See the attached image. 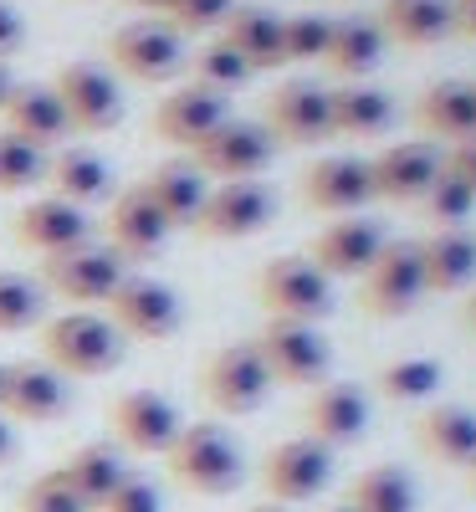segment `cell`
Instances as JSON below:
<instances>
[{
    "label": "cell",
    "mask_w": 476,
    "mask_h": 512,
    "mask_svg": "<svg viewBox=\"0 0 476 512\" xmlns=\"http://www.w3.org/2000/svg\"><path fill=\"white\" fill-rule=\"evenodd\" d=\"M11 88H16V82H11V72H6V62H0V108H6V98H11Z\"/></svg>",
    "instance_id": "50"
},
{
    "label": "cell",
    "mask_w": 476,
    "mask_h": 512,
    "mask_svg": "<svg viewBox=\"0 0 476 512\" xmlns=\"http://www.w3.org/2000/svg\"><path fill=\"white\" fill-rule=\"evenodd\" d=\"M139 190H144V200L159 210V216L169 221V231H175V226H195L200 205H205V195H210L205 175H200L195 164H185V159L154 164L149 175L139 180Z\"/></svg>",
    "instance_id": "25"
},
{
    "label": "cell",
    "mask_w": 476,
    "mask_h": 512,
    "mask_svg": "<svg viewBox=\"0 0 476 512\" xmlns=\"http://www.w3.org/2000/svg\"><path fill=\"white\" fill-rule=\"evenodd\" d=\"M108 57L118 72H128L134 82H169L185 72V41L169 21H128L123 31H113Z\"/></svg>",
    "instance_id": "10"
},
{
    "label": "cell",
    "mask_w": 476,
    "mask_h": 512,
    "mask_svg": "<svg viewBox=\"0 0 476 512\" xmlns=\"http://www.w3.org/2000/svg\"><path fill=\"white\" fill-rule=\"evenodd\" d=\"M328 16H287L282 21V57L287 62H323L328 52Z\"/></svg>",
    "instance_id": "41"
},
{
    "label": "cell",
    "mask_w": 476,
    "mask_h": 512,
    "mask_svg": "<svg viewBox=\"0 0 476 512\" xmlns=\"http://www.w3.org/2000/svg\"><path fill=\"white\" fill-rule=\"evenodd\" d=\"M328 123H333V139H374L395 123V103L369 82H349V88L328 93Z\"/></svg>",
    "instance_id": "33"
},
{
    "label": "cell",
    "mask_w": 476,
    "mask_h": 512,
    "mask_svg": "<svg viewBox=\"0 0 476 512\" xmlns=\"http://www.w3.org/2000/svg\"><path fill=\"white\" fill-rule=\"evenodd\" d=\"M441 379H446V369H441L436 359H425V354H400V359L379 364L374 390H379L384 400H395V405H420V400H430V395L441 390Z\"/></svg>",
    "instance_id": "35"
},
{
    "label": "cell",
    "mask_w": 476,
    "mask_h": 512,
    "mask_svg": "<svg viewBox=\"0 0 476 512\" xmlns=\"http://www.w3.org/2000/svg\"><path fill=\"white\" fill-rule=\"evenodd\" d=\"M302 205L308 210H323V216H349V210H364L374 200V185H369V159H354V154H328V159H313L302 169Z\"/></svg>",
    "instance_id": "18"
},
{
    "label": "cell",
    "mask_w": 476,
    "mask_h": 512,
    "mask_svg": "<svg viewBox=\"0 0 476 512\" xmlns=\"http://www.w3.org/2000/svg\"><path fill=\"white\" fill-rule=\"evenodd\" d=\"M384 251V231L374 221H359V216H343L333 226H323L313 241H308V262L333 282V277H364L374 267V256Z\"/></svg>",
    "instance_id": "20"
},
{
    "label": "cell",
    "mask_w": 476,
    "mask_h": 512,
    "mask_svg": "<svg viewBox=\"0 0 476 512\" xmlns=\"http://www.w3.org/2000/svg\"><path fill=\"white\" fill-rule=\"evenodd\" d=\"M466 472H471V492H476V461H471V466H466Z\"/></svg>",
    "instance_id": "52"
},
{
    "label": "cell",
    "mask_w": 476,
    "mask_h": 512,
    "mask_svg": "<svg viewBox=\"0 0 476 512\" xmlns=\"http://www.w3.org/2000/svg\"><path fill=\"white\" fill-rule=\"evenodd\" d=\"M57 477L67 482V492H72L82 507L98 512V507L118 492V482L128 477V461H123L118 446H108V441H88V446H77V451L57 466Z\"/></svg>",
    "instance_id": "26"
},
{
    "label": "cell",
    "mask_w": 476,
    "mask_h": 512,
    "mask_svg": "<svg viewBox=\"0 0 476 512\" xmlns=\"http://www.w3.org/2000/svg\"><path fill=\"white\" fill-rule=\"evenodd\" d=\"M134 6H139V11H164V16H169V6H175V0H134Z\"/></svg>",
    "instance_id": "51"
},
{
    "label": "cell",
    "mask_w": 476,
    "mask_h": 512,
    "mask_svg": "<svg viewBox=\"0 0 476 512\" xmlns=\"http://www.w3.org/2000/svg\"><path fill=\"white\" fill-rule=\"evenodd\" d=\"M21 41H26V21H21V11L11 6V0H0V62H6L11 52H21Z\"/></svg>",
    "instance_id": "46"
},
{
    "label": "cell",
    "mask_w": 476,
    "mask_h": 512,
    "mask_svg": "<svg viewBox=\"0 0 476 512\" xmlns=\"http://www.w3.org/2000/svg\"><path fill=\"white\" fill-rule=\"evenodd\" d=\"M343 507L349 512H415V482L400 466H369V472L354 477Z\"/></svg>",
    "instance_id": "36"
},
{
    "label": "cell",
    "mask_w": 476,
    "mask_h": 512,
    "mask_svg": "<svg viewBox=\"0 0 476 512\" xmlns=\"http://www.w3.org/2000/svg\"><path fill=\"white\" fill-rule=\"evenodd\" d=\"M231 118V103L221 93H210V88H180V93H169L154 113V128H159V139L164 144H180V149H200L215 128H221Z\"/></svg>",
    "instance_id": "22"
},
{
    "label": "cell",
    "mask_w": 476,
    "mask_h": 512,
    "mask_svg": "<svg viewBox=\"0 0 476 512\" xmlns=\"http://www.w3.org/2000/svg\"><path fill=\"white\" fill-rule=\"evenodd\" d=\"M374 21H379L389 47L425 52V47H441L451 36V0H384Z\"/></svg>",
    "instance_id": "28"
},
{
    "label": "cell",
    "mask_w": 476,
    "mask_h": 512,
    "mask_svg": "<svg viewBox=\"0 0 476 512\" xmlns=\"http://www.w3.org/2000/svg\"><path fill=\"white\" fill-rule=\"evenodd\" d=\"M41 282L21 277V272H0V333H26L31 323H41Z\"/></svg>",
    "instance_id": "39"
},
{
    "label": "cell",
    "mask_w": 476,
    "mask_h": 512,
    "mask_svg": "<svg viewBox=\"0 0 476 512\" xmlns=\"http://www.w3.org/2000/svg\"><path fill=\"white\" fill-rule=\"evenodd\" d=\"M471 210H476V195L456 175H446V169L436 175V185L420 195V216L436 226V231H461L471 221Z\"/></svg>",
    "instance_id": "37"
},
{
    "label": "cell",
    "mask_w": 476,
    "mask_h": 512,
    "mask_svg": "<svg viewBox=\"0 0 476 512\" xmlns=\"http://www.w3.org/2000/svg\"><path fill=\"white\" fill-rule=\"evenodd\" d=\"M415 446L441 466L476 461V415L466 405H425L415 415Z\"/></svg>",
    "instance_id": "27"
},
{
    "label": "cell",
    "mask_w": 476,
    "mask_h": 512,
    "mask_svg": "<svg viewBox=\"0 0 476 512\" xmlns=\"http://www.w3.org/2000/svg\"><path fill=\"white\" fill-rule=\"evenodd\" d=\"M333 482V451L308 441V436H292V441H277L262 461V487L272 502L292 507V502H313L318 492H328Z\"/></svg>",
    "instance_id": "11"
},
{
    "label": "cell",
    "mask_w": 476,
    "mask_h": 512,
    "mask_svg": "<svg viewBox=\"0 0 476 512\" xmlns=\"http://www.w3.org/2000/svg\"><path fill=\"white\" fill-rule=\"evenodd\" d=\"M200 390L221 415H251V410L267 405L272 374H267L262 354H256V344L246 338V344H226V349L210 354V364L200 374Z\"/></svg>",
    "instance_id": "5"
},
{
    "label": "cell",
    "mask_w": 476,
    "mask_h": 512,
    "mask_svg": "<svg viewBox=\"0 0 476 512\" xmlns=\"http://www.w3.org/2000/svg\"><path fill=\"white\" fill-rule=\"evenodd\" d=\"M190 72H195V88H210V93H221V98L251 82V67L226 47V41H210V47H200V52L190 57Z\"/></svg>",
    "instance_id": "38"
},
{
    "label": "cell",
    "mask_w": 476,
    "mask_h": 512,
    "mask_svg": "<svg viewBox=\"0 0 476 512\" xmlns=\"http://www.w3.org/2000/svg\"><path fill=\"white\" fill-rule=\"evenodd\" d=\"M41 180L52 185L57 200L82 210V205H93V200H103L113 190V169L93 149H62L57 159H47V175H41Z\"/></svg>",
    "instance_id": "34"
},
{
    "label": "cell",
    "mask_w": 476,
    "mask_h": 512,
    "mask_svg": "<svg viewBox=\"0 0 476 512\" xmlns=\"http://www.w3.org/2000/svg\"><path fill=\"white\" fill-rule=\"evenodd\" d=\"M11 236H16L26 251L62 256V251H77V246L93 241V221H88V210H77V205L47 195V200H31V205L16 210Z\"/></svg>",
    "instance_id": "19"
},
{
    "label": "cell",
    "mask_w": 476,
    "mask_h": 512,
    "mask_svg": "<svg viewBox=\"0 0 476 512\" xmlns=\"http://www.w3.org/2000/svg\"><path fill=\"white\" fill-rule=\"evenodd\" d=\"M436 175H441V149L430 139L389 144L369 159L374 200H389V205H420V195L436 185Z\"/></svg>",
    "instance_id": "15"
},
{
    "label": "cell",
    "mask_w": 476,
    "mask_h": 512,
    "mask_svg": "<svg viewBox=\"0 0 476 512\" xmlns=\"http://www.w3.org/2000/svg\"><path fill=\"white\" fill-rule=\"evenodd\" d=\"M415 123L420 134H430V144H466L476 139V98H471V82H430L415 103Z\"/></svg>",
    "instance_id": "24"
},
{
    "label": "cell",
    "mask_w": 476,
    "mask_h": 512,
    "mask_svg": "<svg viewBox=\"0 0 476 512\" xmlns=\"http://www.w3.org/2000/svg\"><path fill=\"white\" fill-rule=\"evenodd\" d=\"M221 41L256 72H277L287 57H282V16L262 11V6H236L221 26Z\"/></svg>",
    "instance_id": "30"
},
{
    "label": "cell",
    "mask_w": 476,
    "mask_h": 512,
    "mask_svg": "<svg viewBox=\"0 0 476 512\" xmlns=\"http://www.w3.org/2000/svg\"><path fill=\"white\" fill-rule=\"evenodd\" d=\"M52 93L62 98V113L77 134H108L123 123V93L108 67L98 62H67L52 82Z\"/></svg>",
    "instance_id": "9"
},
{
    "label": "cell",
    "mask_w": 476,
    "mask_h": 512,
    "mask_svg": "<svg viewBox=\"0 0 476 512\" xmlns=\"http://www.w3.org/2000/svg\"><path fill=\"white\" fill-rule=\"evenodd\" d=\"M11 456H16V431H11V420L0 415V466H6Z\"/></svg>",
    "instance_id": "48"
},
{
    "label": "cell",
    "mask_w": 476,
    "mask_h": 512,
    "mask_svg": "<svg viewBox=\"0 0 476 512\" xmlns=\"http://www.w3.org/2000/svg\"><path fill=\"white\" fill-rule=\"evenodd\" d=\"M108 323L128 338H149V344H164L175 338L180 323H185V303L169 282H154V277H123L118 292L108 297Z\"/></svg>",
    "instance_id": "7"
},
{
    "label": "cell",
    "mask_w": 476,
    "mask_h": 512,
    "mask_svg": "<svg viewBox=\"0 0 476 512\" xmlns=\"http://www.w3.org/2000/svg\"><path fill=\"white\" fill-rule=\"evenodd\" d=\"M359 308L369 318H405L425 297V272H420V251L415 241H384L374 256V267L359 277Z\"/></svg>",
    "instance_id": "6"
},
{
    "label": "cell",
    "mask_w": 476,
    "mask_h": 512,
    "mask_svg": "<svg viewBox=\"0 0 476 512\" xmlns=\"http://www.w3.org/2000/svg\"><path fill=\"white\" fill-rule=\"evenodd\" d=\"M164 461H169V477H175L185 492H195V497H226L246 477L236 436L226 431V425H215V420L185 425V431L175 436V446L164 451Z\"/></svg>",
    "instance_id": "1"
},
{
    "label": "cell",
    "mask_w": 476,
    "mask_h": 512,
    "mask_svg": "<svg viewBox=\"0 0 476 512\" xmlns=\"http://www.w3.org/2000/svg\"><path fill=\"white\" fill-rule=\"evenodd\" d=\"M451 31L476 41V0H451Z\"/></svg>",
    "instance_id": "47"
},
{
    "label": "cell",
    "mask_w": 476,
    "mask_h": 512,
    "mask_svg": "<svg viewBox=\"0 0 476 512\" xmlns=\"http://www.w3.org/2000/svg\"><path fill=\"white\" fill-rule=\"evenodd\" d=\"M277 159V139L267 134L262 123H246V118H226L215 134L195 149V169L210 180V175H221V185L226 180H256L262 169Z\"/></svg>",
    "instance_id": "12"
},
{
    "label": "cell",
    "mask_w": 476,
    "mask_h": 512,
    "mask_svg": "<svg viewBox=\"0 0 476 512\" xmlns=\"http://www.w3.org/2000/svg\"><path fill=\"white\" fill-rule=\"evenodd\" d=\"M41 175H47V154L31 149V144L16 139V134H0V195L31 190Z\"/></svg>",
    "instance_id": "40"
},
{
    "label": "cell",
    "mask_w": 476,
    "mask_h": 512,
    "mask_svg": "<svg viewBox=\"0 0 476 512\" xmlns=\"http://www.w3.org/2000/svg\"><path fill=\"white\" fill-rule=\"evenodd\" d=\"M461 323H466V328L476 333V292H471V297H466V303H461Z\"/></svg>",
    "instance_id": "49"
},
{
    "label": "cell",
    "mask_w": 476,
    "mask_h": 512,
    "mask_svg": "<svg viewBox=\"0 0 476 512\" xmlns=\"http://www.w3.org/2000/svg\"><path fill=\"white\" fill-rule=\"evenodd\" d=\"M231 11H236V0H175L169 6V26L175 31H215V26H226Z\"/></svg>",
    "instance_id": "43"
},
{
    "label": "cell",
    "mask_w": 476,
    "mask_h": 512,
    "mask_svg": "<svg viewBox=\"0 0 476 512\" xmlns=\"http://www.w3.org/2000/svg\"><path fill=\"white\" fill-rule=\"evenodd\" d=\"M471 98H476V82H471Z\"/></svg>",
    "instance_id": "56"
},
{
    "label": "cell",
    "mask_w": 476,
    "mask_h": 512,
    "mask_svg": "<svg viewBox=\"0 0 476 512\" xmlns=\"http://www.w3.org/2000/svg\"><path fill=\"white\" fill-rule=\"evenodd\" d=\"M108 425L123 451H139V456H164L175 446V436L185 431V420L175 410V400L159 395V390H128L108 405Z\"/></svg>",
    "instance_id": "13"
},
{
    "label": "cell",
    "mask_w": 476,
    "mask_h": 512,
    "mask_svg": "<svg viewBox=\"0 0 476 512\" xmlns=\"http://www.w3.org/2000/svg\"><path fill=\"white\" fill-rule=\"evenodd\" d=\"M123 256L118 251H103V246H77V251H62V256H47V267H41V282H47L57 297L77 308H93V303H108L123 282Z\"/></svg>",
    "instance_id": "14"
},
{
    "label": "cell",
    "mask_w": 476,
    "mask_h": 512,
    "mask_svg": "<svg viewBox=\"0 0 476 512\" xmlns=\"http://www.w3.org/2000/svg\"><path fill=\"white\" fill-rule=\"evenodd\" d=\"M302 431L308 441L338 451V446H354L369 431V395L359 384H343V379H323L318 390L302 405Z\"/></svg>",
    "instance_id": "17"
},
{
    "label": "cell",
    "mask_w": 476,
    "mask_h": 512,
    "mask_svg": "<svg viewBox=\"0 0 476 512\" xmlns=\"http://www.w3.org/2000/svg\"><path fill=\"white\" fill-rule=\"evenodd\" d=\"M41 359L62 379H98L123 364V333L88 308H72L41 328Z\"/></svg>",
    "instance_id": "2"
},
{
    "label": "cell",
    "mask_w": 476,
    "mask_h": 512,
    "mask_svg": "<svg viewBox=\"0 0 476 512\" xmlns=\"http://www.w3.org/2000/svg\"><path fill=\"white\" fill-rule=\"evenodd\" d=\"M323 512H349V507H343V502H338V507H323Z\"/></svg>",
    "instance_id": "55"
},
{
    "label": "cell",
    "mask_w": 476,
    "mask_h": 512,
    "mask_svg": "<svg viewBox=\"0 0 476 512\" xmlns=\"http://www.w3.org/2000/svg\"><path fill=\"white\" fill-rule=\"evenodd\" d=\"M251 344H256V354H262L272 384L318 390V384L328 379L333 349H328V338L318 333V323H282V318H267L262 333H256Z\"/></svg>",
    "instance_id": "3"
},
{
    "label": "cell",
    "mask_w": 476,
    "mask_h": 512,
    "mask_svg": "<svg viewBox=\"0 0 476 512\" xmlns=\"http://www.w3.org/2000/svg\"><path fill=\"white\" fill-rule=\"evenodd\" d=\"M272 216H277V195L262 180H226L205 195L190 231H200L210 241H246L256 231H267Z\"/></svg>",
    "instance_id": "8"
},
{
    "label": "cell",
    "mask_w": 476,
    "mask_h": 512,
    "mask_svg": "<svg viewBox=\"0 0 476 512\" xmlns=\"http://www.w3.org/2000/svg\"><path fill=\"white\" fill-rule=\"evenodd\" d=\"M420 251V272H425V292H466L476 277V231H430L425 241H415Z\"/></svg>",
    "instance_id": "29"
},
{
    "label": "cell",
    "mask_w": 476,
    "mask_h": 512,
    "mask_svg": "<svg viewBox=\"0 0 476 512\" xmlns=\"http://www.w3.org/2000/svg\"><path fill=\"white\" fill-rule=\"evenodd\" d=\"M384 47H389V41H384V31H379L374 16H343L328 31L323 67L338 72V77H349V82H359V77H369L384 62Z\"/></svg>",
    "instance_id": "32"
},
{
    "label": "cell",
    "mask_w": 476,
    "mask_h": 512,
    "mask_svg": "<svg viewBox=\"0 0 476 512\" xmlns=\"http://www.w3.org/2000/svg\"><path fill=\"white\" fill-rule=\"evenodd\" d=\"M0 390H6V364H0Z\"/></svg>",
    "instance_id": "54"
},
{
    "label": "cell",
    "mask_w": 476,
    "mask_h": 512,
    "mask_svg": "<svg viewBox=\"0 0 476 512\" xmlns=\"http://www.w3.org/2000/svg\"><path fill=\"white\" fill-rule=\"evenodd\" d=\"M256 303L267 308V318H282V323H318L333 308V282L308 256H277L256 277Z\"/></svg>",
    "instance_id": "4"
},
{
    "label": "cell",
    "mask_w": 476,
    "mask_h": 512,
    "mask_svg": "<svg viewBox=\"0 0 476 512\" xmlns=\"http://www.w3.org/2000/svg\"><path fill=\"white\" fill-rule=\"evenodd\" d=\"M6 134L26 139L31 149H57L67 134H72V123L62 113V98L52 93V82H16L11 98H6Z\"/></svg>",
    "instance_id": "23"
},
{
    "label": "cell",
    "mask_w": 476,
    "mask_h": 512,
    "mask_svg": "<svg viewBox=\"0 0 476 512\" xmlns=\"http://www.w3.org/2000/svg\"><path fill=\"white\" fill-rule=\"evenodd\" d=\"M108 236H113V251L123 256V262H144V256H154L169 241V221L159 216V210L144 200V190L134 185V190H123L113 200Z\"/></svg>",
    "instance_id": "31"
},
{
    "label": "cell",
    "mask_w": 476,
    "mask_h": 512,
    "mask_svg": "<svg viewBox=\"0 0 476 512\" xmlns=\"http://www.w3.org/2000/svg\"><path fill=\"white\" fill-rule=\"evenodd\" d=\"M262 128L282 144H323V139H333L328 88H318V82H282V88L267 98V123Z\"/></svg>",
    "instance_id": "21"
},
{
    "label": "cell",
    "mask_w": 476,
    "mask_h": 512,
    "mask_svg": "<svg viewBox=\"0 0 476 512\" xmlns=\"http://www.w3.org/2000/svg\"><path fill=\"white\" fill-rule=\"evenodd\" d=\"M72 405L67 379L47 359H16L6 364V390H0V415L26 420V425H52Z\"/></svg>",
    "instance_id": "16"
},
{
    "label": "cell",
    "mask_w": 476,
    "mask_h": 512,
    "mask_svg": "<svg viewBox=\"0 0 476 512\" xmlns=\"http://www.w3.org/2000/svg\"><path fill=\"white\" fill-rule=\"evenodd\" d=\"M441 169H446V175H456V180L476 195V139L451 144V154H441Z\"/></svg>",
    "instance_id": "45"
},
{
    "label": "cell",
    "mask_w": 476,
    "mask_h": 512,
    "mask_svg": "<svg viewBox=\"0 0 476 512\" xmlns=\"http://www.w3.org/2000/svg\"><path fill=\"white\" fill-rule=\"evenodd\" d=\"M16 512H88V507L67 492V482H62L57 472H47V477H36V482L16 497Z\"/></svg>",
    "instance_id": "42"
},
{
    "label": "cell",
    "mask_w": 476,
    "mask_h": 512,
    "mask_svg": "<svg viewBox=\"0 0 476 512\" xmlns=\"http://www.w3.org/2000/svg\"><path fill=\"white\" fill-rule=\"evenodd\" d=\"M251 512H287V507H251Z\"/></svg>",
    "instance_id": "53"
},
{
    "label": "cell",
    "mask_w": 476,
    "mask_h": 512,
    "mask_svg": "<svg viewBox=\"0 0 476 512\" xmlns=\"http://www.w3.org/2000/svg\"><path fill=\"white\" fill-rule=\"evenodd\" d=\"M98 512H164V497H159V487H154L149 477L128 472V477L118 482V492H113Z\"/></svg>",
    "instance_id": "44"
}]
</instances>
